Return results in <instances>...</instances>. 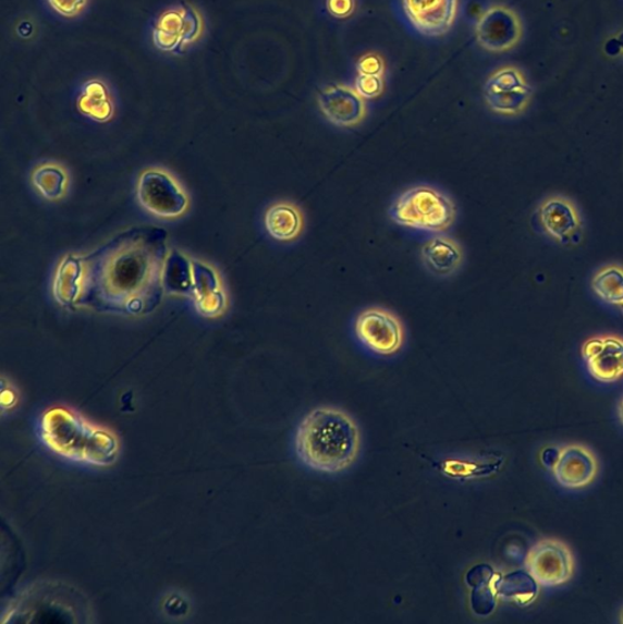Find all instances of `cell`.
<instances>
[{
	"mask_svg": "<svg viewBox=\"0 0 623 624\" xmlns=\"http://www.w3.org/2000/svg\"><path fill=\"white\" fill-rule=\"evenodd\" d=\"M167 252V232L135 229L81 257L84 276L76 305L130 315L155 310L162 296Z\"/></svg>",
	"mask_w": 623,
	"mask_h": 624,
	"instance_id": "6da1fadb",
	"label": "cell"
},
{
	"mask_svg": "<svg viewBox=\"0 0 623 624\" xmlns=\"http://www.w3.org/2000/svg\"><path fill=\"white\" fill-rule=\"evenodd\" d=\"M293 445L304 467L316 474L340 475L359 456L361 428L339 407H316L302 418L295 429Z\"/></svg>",
	"mask_w": 623,
	"mask_h": 624,
	"instance_id": "7a4b0ae2",
	"label": "cell"
},
{
	"mask_svg": "<svg viewBox=\"0 0 623 624\" xmlns=\"http://www.w3.org/2000/svg\"><path fill=\"white\" fill-rule=\"evenodd\" d=\"M38 436L50 452L77 464L110 466L120 453L114 433L63 406L39 417Z\"/></svg>",
	"mask_w": 623,
	"mask_h": 624,
	"instance_id": "3957f363",
	"label": "cell"
},
{
	"mask_svg": "<svg viewBox=\"0 0 623 624\" xmlns=\"http://www.w3.org/2000/svg\"><path fill=\"white\" fill-rule=\"evenodd\" d=\"M456 217L453 198L431 184H416L406 188L390 208V218L398 227L433 234L451 230Z\"/></svg>",
	"mask_w": 623,
	"mask_h": 624,
	"instance_id": "277c9868",
	"label": "cell"
},
{
	"mask_svg": "<svg viewBox=\"0 0 623 624\" xmlns=\"http://www.w3.org/2000/svg\"><path fill=\"white\" fill-rule=\"evenodd\" d=\"M207 33L206 15L192 3H176L162 10L152 24L151 44L160 53L182 56L198 45Z\"/></svg>",
	"mask_w": 623,
	"mask_h": 624,
	"instance_id": "5b68a950",
	"label": "cell"
},
{
	"mask_svg": "<svg viewBox=\"0 0 623 624\" xmlns=\"http://www.w3.org/2000/svg\"><path fill=\"white\" fill-rule=\"evenodd\" d=\"M534 94V86L526 71L512 64L496 69L484 87L487 108L502 118L524 115L533 103Z\"/></svg>",
	"mask_w": 623,
	"mask_h": 624,
	"instance_id": "8992f818",
	"label": "cell"
},
{
	"mask_svg": "<svg viewBox=\"0 0 623 624\" xmlns=\"http://www.w3.org/2000/svg\"><path fill=\"white\" fill-rule=\"evenodd\" d=\"M353 332L357 343L375 356H394L405 343V329L400 317L380 306L357 314Z\"/></svg>",
	"mask_w": 623,
	"mask_h": 624,
	"instance_id": "52a82bcc",
	"label": "cell"
},
{
	"mask_svg": "<svg viewBox=\"0 0 623 624\" xmlns=\"http://www.w3.org/2000/svg\"><path fill=\"white\" fill-rule=\"evenodd\" d=\"M136 192L141 207L158 218L176 219L188 209L187 193L166 170L143 171Z\"/></svg>",
	"mask_w": 623,
	"mask_h": 624,
	"instance_id": "ba28073f",
	"label": "cell"
},
{
	"mask_svg": "<svg viewBox=\"0 0 623 624\" xmlns=\"http://www.w3.org/2000/svg\"><path fill=\"white\" fill-rule=\"evenodd\" d=\"M475 36L478 46L486 52L494 54L512 52L524 39V20L512 7L494 4L479 16Z\"/></svg>",
	"mask_w": 623,
	"mask_h": 624,
	"instance_id": "9c48e42d",
	"label": "cell"
},
{
	"mask_svg": "<svg viewBox=\"0 0 623 624\" xmlns=\"http://www.w3.org/2000/svg\"><path fill=\"white\" fill-rule=\"evenodd\" d=\"M526 566L530 575L543 587L565 585L575 571V560L566 545L545 539L529 550Z\"/></svg>",
	"mask_w": 623,
	"mask_h": 624,
	"instance_id": "30bf717a",
	"label": "cell"
},
{
	"mask_svg": "<svg viewBox=\"0 0 623 624\" xmlns=\"http://www.w3.org/2000/svg\"><path fill=\"white\" fill-rule=\"evenodd\" d=\"M536 218L539 228L551 241L569 245L581 238L584 221L576 204L567 197H547L539 203Z\"/></svg>",
	"mask_w": 623,
	"mask_h": 624,
	"instance_id": "8fae6325",
	"label": "cell"
},
{
	"mask_svg": "<svg viewBox=\"0 0 623 624\" xmlns=\"http://www.w3.org/2000/svg\"><path fill=\"white\" fill-rule=\"evenodd\" d=\"M582 360L594 380L615 383L623 377V339L616 334L590 337L581 347Z\"/></svg>",
	"mask_w": 623,
	"mask_h": 624,
	"instance_id": "7c38bea8",
	"label": "cell"
},
{
	"mask_svg": "<svg viewBox=\"0 0 623 624\" xmlns=\"http://www.w3.org/2000/svg\"><path fill=\"white\" fill-rule=\"evenodd\" d=\"M316 100L322 117L334 127L355 129L362 125L367 117L366 100L350 86H323L319 89Z\"/></svg>",
	"mask_w": 623,
	"mask_h": 624,
	"instance_id": "4fadbf2b",
	"label": "cell"
},
{
	"mask_svg": "<svg viewBox=\"0 0 623 624\" xmlns=\"http://www.w3.org/2000/svg\"><path fill=\"white\" fill-rule=\"evenodd\" d=\"M403 12L418 34L441 37L451 30L459 0H402Z\"/></svg>",
	"mask_w": 623,
	"mask_h": 624,
	"instance_id": "5bb4252c",
	"label": "cell"
},
{
	"mask_svg": "<svg viewBox=\"0 0 623 624\" xmlns=\"http://www.w3.org/2000/svg\"><path fill=\"white\" fill-rule=\"evenodd\" d=\"M557 482L566 489H582L595 482L597 457L584 445H566L560 450L553 466Z\"/></svg>",
	"mask_w": 623,
	"mask_h": 624,
	"instance_id": "9a60e30c",
	"label": "cell"
},
{
	"mask_svg": "<svg viewBox=\"0 0 623 624\" xmlns=\"http://www.w3.org/2000/svg\"><path fill=\"white\" fill-rule=\"evenodd\" d=\"M420 259L427 272L435 278H453L465 261L463 245L449 235L435 234L420 249Z\"/></svg>",
	"mask_w": 623,
	"mask_h": 624,
	"instance_id": "2e32d148",
	"label": "cell"
},
{
	"mask_svg": "<svg viewBox=\"0 0 623 624\" xmlns=\"http://www.w3.org/2000/svg\"><path fill=\"white\" fill-rule=\"evenodd\" d=\"M76 108L81 115L106 124L115 117L117 101L114 90L103 77H89L78 87Z\"/></svg>",
	"mask_w": 623,
	"mask_h": 624,
	"instance_id": "e0dca14e",
	"label": "cell"
},
{
	"mask_svg": "<svg viewBox=\"0 0 623 624\" xmlns=\"http://www.w3.org/2000/svg\"><path fill=\"white\" fill-rule=\"evenodd\" d=\"M264 228L270 237L279 243H293L304 232V213L297 204L290 200L272 203L264 212Z\"/></svg>",
	"mask_w": 623,
	"mask_h": 624,
	"instance_id": "ac0fdd59",
	"label": "cell"
},
{
	"mask_svg": "<svg viewBox=\"0 0 623 624\" xmlns=\"http://www.w3.org/2000/svg\"><path fill=\"white\" fill-rule=\"evenodd\" d=\"M192 271L197 309L208 317L221 314L224 309V295L216 270L193 261Z\"/></svg>",
	"mask_w": 623,
	"mask_h": 624,
	"instance_id": "d6986e66",
	"label": "cell"
},
{
	"mask_svg": "<svg viewBox=\"0 0 623 624\" xmlns=\"http://www.w3.org/2000/svg\"><path fill=\"white\" fill-rule=\"evenodd\" d=\"M502 465V457L452 456L439 460L435 466L445 477L465 480L492 476Z\"/></svg>",
	"mask_w": 623,
	"mask_h": 624,
	"instance_id": "ffe728a7",
	"label": "cell"
},
{
	"mask_svg": "<svg viewBox=\"0 0 623 624\" xmlns=\"http://www.w3.org/2000/svg\"><path fill=\"white\" fill-rule=\"evenodd\" d=\"M84 266L81 257L68 255L58 266L54 280L56 299L64 306H74L81 293Z\"/></svg>",
	"mask_w": 623,
	"mask_h": 624,
	"instance_id": "44dd1931",
	"label": "cell"
},
{
	"mask_svg": "<svg viewBox=\"0 0 623 624\" xmlns=\"http://www.w3.org/2000/svg\"><path fill=\"white\" fill-rule=\"evenodd\" d=\"M590 289L601 303L623 308V266H601L590 281Z\"/></svg>",
	"mask_w": 623,
	"mask_h": 624,
	"instance_id": "7402d4cb",
	"label": "cell"
},
{
	"mask_svg": "<svg viewBox=\"0 0 623 624\" xmlns=\"http://www.w3.org/2000/svg\"><path fill=\"white\" fill-rule=\"evenodd\" d=\"M30 180L40 196L49 201L63 198L69 189L68 172L54 162L44 163L35 169Z\"/></svg>",
	"mask_w": 623,
	"mask_h": 624,
	"instance_id": "603a6c76",
	"label": "cell"
},
{
	"mask_svg": "<svg viewBox=\"0 0 623 624\" xmlns=\"http://www.w3.org/2000/svg\"><path fill=\"white\" fill-rule=\"evenodd\" d=\"M90 0H46L50 12L66 20L78 19L84 15L89 8Z\"/></svg>",
	"mask_w": 623,
	"mask_h": 624,
	"instance_id": "cb8c5ba5",
	"label": "cell"
},
{
	"mask_svg": "<svg viewBox=\"0 0 623 624\" xmlns=\"http://www.w3.org/2000/svg\"><path fill=\"white\" fill-rule=\"evenodd\" d=\"M384 86V77L357 75L354 88L366 100L382 96Z\"/></svg>",
	"mask_w": 623,
	"mask_h": 624,
	"instance_id": "d4e9b609",
	"label": "cell"
},
{
	"mask_svg": "<svg viewBox=\"0 0 623 624\" xmlns=\"http://www.w3.org/2000/svg\"><path fill=\"white\" fill-rule=\"evenodd\" d=\"M357 75L381 76L386 74V61L379 53H367L356 63Z\"/></svg>",
	"mask_w": 623,
	"mask_h": 624,
	"instance_id": "484cf974",
	"label": "cell"
},
{
	"mask_svg": "<svg viewBox=\"0 0 623 624\" xmlns=\"http://www.w3.org/2000/svg\"><path fill=\"white\" fill-rule=\"evenodd\" d=\"M604 54L614 61L623 64V27L612 29L602 44Z\"/></svg>",
	"mask_w": 623,
	"mask_h": 624,
	"instance_id": "4316f807",
	"label": "cell"
},
{
	"mask_svg": "<svg viewBox=\"0 0 623 624\" xmlns=\"http://www.w3.org/2000/svg\"><path fill=\"white\" fill-rule=\"evenodd\" d=\"M356 0H326V9L329 14L339 20L350 19L356 10Z\"/></svg>",
	"mask_w": 623,
	"mask_h": 624,
	"instance_id": "83f0119b",
	"label": "cell"
},
{
	"mask_svg": "<svg viewBox=\"0 0 623 624\" xmlns=\"http://www.w3.org/2000/svg\"><path fill=\"white\" fill-rule=\"evenodd\" d=\"M2 411L3 413L10 411L17 404V393L15 392L12 384L7 383L4 380L2 382Z\"/></svg>",
	"mask_w": 623,
	"mask_h": 624,
	"instance_id": "f1b7e54d",
	"label": "cell"
},
{
	"mask_svg": "<svg viewBox=\"0 0 623 624\" xmlns=\"http://www.w3.org/2000/svg\"><path fill=\"white\" fill-rule=\"evenodd\" d=\"M619 417H620V421L623 425V396L621 399V402L619 404Z\"/></svg>",
	"mask_w": 623,
	"mask_h": 624,
	"instance_id": "f546056e",
	"label": "cell"
},
{
	"mask_svg": "<svg viewBox=\"0 0 623 624\" xmlns=\"http://www.w3.org/2000/svg\"><path fill=\"white\" fill-rule=\"evenodd\" d=\"M620 622L623 623V610L621 612Z\"/></svg>",
	"mask_w": 623,
	"mask_h": 624,
	"instance_id": "4dcf8cb0",
	"label": "cell"
}]
</instances>
